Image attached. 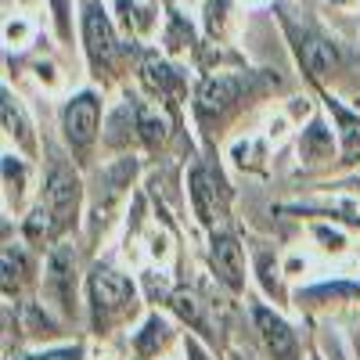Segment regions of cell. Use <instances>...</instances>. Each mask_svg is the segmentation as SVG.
<instances>
[{"mask_svg":"<svg viewBox=\"0 0 360 360\" xmlns=\"http://www.w3.org/2000/svg\"><path fill=\"white\" fill-rule=\"evenodd\" d=\"M86 314L94 335H112L115 328L134 324V317L141 314L137 281L108 263H94L86 274Z\"/></svg>","mask_w":360,"mask_h":360,"instance_id":"obj_1","label":"cell"},{"mask_svg":"<svg viewBox=\"0 0 360 360\" xmlns=\"http://www.w3.org/2000/svg\"><path fill=\"white\" fill-rule=\"evenodd\" d=\"M249 83H252V76H242V72H234V76L231 72H209L195 86V119H198V130L205 134L209 144L217 141L220 127L245 101Z\"/></svg>","mask_w":360,"mask_h":360,"instance_id":"obj_2","label":"cell"},{"mask_svg":"<svg viewBox=\"0 0 360 360\" xmlns=\"http://www.w3.org/2000/svg\"><path fill=\"white\" fill-rule=\"evenodd\" d=\"M37 205H44L47 213H51V220L58 224L62 238H65L69 231H76V224H79V217H83V180H79V166H72L69 159H47Z\"/></svg>","mask_w":360,"mask_h":360,"instance_id":"obj_3","label":"cell"},{"mask_svg":"<svg viewBox=\"0 0 360 360\" xmlns=\"http://www.w3.org/2000/svg\"><path fill=\"white\" fill-rule=\"evenodd\" d=\"M105 127H101V98L94 90H79L76 98L65 101L62 108V141L72 152V162L79 169H86L94 162L98 141H101Z\"/></svg>","mask_w":360,"mask_h":360,"instance_id":"obj_4","label":"cell"},{"mask_svg":"<svg viewBox=\"0 0 360 360\" xmlns=\"http://www.w3.org/2000/svg\"><path fill=\"white\" fill-rule=\"evenodd\" d=\"M188 202H191V213L198 217V227L205 234L220 231L224 217H227V202H231V188L227 180L205 162H195L188 169Z\"/></svg>","mask_w":360,"mask_h":360,"instance_id":"obj_5","label":"cell"},{"mask_svg":"<svg viewBox=\"0 0 360 360\" xmlns=\"http://www.w3.org/2000/svg\"><path fill=\"white\" fill-rule=\"evenodd\" d=\"M44 303L58 317H76V249L69 242H58L44 256Z\"/></svg>","mask_w":360,"mask_h":360,"instance_id":"obj_6","label":"cell"},{"mask_svg":"<svg viewBox=\"0 0 360 360\" xmlns=\"http://www.w3.org/2000/svg\"><path fill=\"white\" fill-rule=\"evenodd\" d=\"M249 321L252 332L263 346V353L270 360H303V342H299V332L266 303H249Z\"/></svg>","mask_w":360,"mask_h":360,"instance_id":"obj_7","label":"cell"},{"mask_svg":"<svg viewBox=\"0 0 360 360\" xmlns=\"http://www.w3.org/2000/svg\"><path fill=\"white\" fill-rule=\"evenodd\" d=\"M209 270L224 292L242 295L249 285V263H245V249L238 242L234 231H213L209 234Z\"/></svg>","mask_w":360,"mask_h":360,"instance_id":"obj_8","label":"cell"},{"mask_svg":"<svg viewBox=\"0 0 360 360\" xmlns=\"http://www.w3.org/2000/svg\"><path fill=\"white\" fill-rule=\"evenodd\" d=\"M83 47H86V58H90V69L98 76L112 72L115 54H119V40H115V29H112V22H108V15L98 0H86L83 4Z\"/></svg>","mask_w":360,"mask_h":360,"instance_id":"obj_9","label":"cell"},{"mask_svg":"<svg viewBox=\"0 0 360 360\" xmlns=\"http://www.w3.org/2000/svg\"><path fill=\"white\" fill-rule=\"evenodd\" d=\"M324 98V108L328 115H332V123H335V137H339V162L335 169L339 173H356L360 169V112L346 108L339 98L332 94H321Z\"/></svg>","mask_w":360,"mask_h":360,"instance_id":"obj_10","label":"cell"},{"mask_svg":"<svg viewBox=\"0 0 360 360\" xmlns=\"http://www.w3.org/2000/svg\"><path fill=\"white\" fill-rule=\"evenodd\" d=\"M173 342H176V324L166 314H159V310L144 314V321L130 332V353H134V360H159Z\"/></svg>","mask_w":360,"mask_h":360,"instance_id":"obj_11","label":"cell"},{"mask_svg":"<svg viewBox=\"0 0 360 360\" xmlns=\"http://www.w3.org/2000/svg\"><path fill=\"white\" fill-rule=\"evenodd\" d=\"M295 58H299V65L307 69L310 79H328V76H335L339 65H342L339 47L328 37H321V33H310V29H303V37L295 33Z\"/></svg>","mask_w":360,"mask_h":360,"instance_id":"obj_12","label":"cell"},{"mask_svg":"<svg viewBox=\"0 0 360 360\" xmlns=\"http://www.w3.org/2000/svg\"><path fill=\"white\" fill-rule=\"evenodd\" d=\"M0 263H4V295L8 299L15 295V303H18L22 292L37 285V259L25 242H4Z\"/></svg>","mask_w":360,"mask_h":360,"instance_id":"obj_13","label":"cell"},{"mask_svg":"<svg viewBox=\"0 0 360 360\" xmlns=\"http://www.w3.org/2000/svg\"><path fill=\"white\" fill-rule=\"evenodd\" d=\"M141 83L148 86V94H155L162 105H176L180 98H184V72L173 69L169 62H162V58L148 54L144 65H141Z\"/></svg>","mask_w":360,"mask_h":360,"instance_id":"obj_14","label":"cell"},{"mask_svg":"<svg viewBox=\"0 0 360 360\" xmlns=\"http://www.w3.org/2000/svg\"><path fill=\"white\" fill-rule=\"evenodd\" d=\"M166 307H169L180 321H184L198 339H209V342H213L217 332H213V321H209V307H213V303H205L198 292H191V288L180 285V288H173V292L166 295Z\"/></svg>","mask_w":360,"mask_h":360,"instance_id":"obj_15","label":"cell"},{"mask_svg":"<svg viewBox=\"0 0 360 360\" xmlns=\"http://www.w3.org/2000/svg\"><path fill=\"white\" fill-rule=\"evenodd\" d=\"M299 159L307 169H324L335 159V137L321 119H310V127L299 134Z\"/></svg>","mask_w":360,"mask_h":360,"instance_id":"obj_16","label":"cell"},{"mask_svg":"<svg viewBox=\"0 0 360 360\" xmlns=\"http://www.w3.org/2000/svg\"><path fill=\"white\" fill-rule=\"evenodd\" d=\"M108 152H127L130 141H141V105H119L108 123H105V134H101Z\"/></svg>","mask_w":360,"mask_h":360,"instance_id":"obj_17","label":"cell"},{"mask_svg":"<svg viewBox=\"0 0 360 360\" xmlns=\"http://www.w3.org/2000/svg\"><path fill=\"white\" fill-rule=\"evenodd\" d=\"M4 137L8 141H15V148L18 152H25L29 159H37V134H33V123L25 119V112H22V105L11 98V90H4Z\"/></svg>","mask_w":360,"mask_h":360,"instance_id":"obj_18","label":"cell"},{"mask_svg":"<svg viewBox=\"0 0 360 360\" xmlns=\"http://www.w3.org/2000/svg\"><path fill=\"white\" fill-rule=\"evenodd\" d=\"M25 195H29V159L4 152V209L8 213H15V217L22 213Z\"/></svg>","mask_w":360,"mask_h":360,"instance_id":"obj_19","label":"cell"},{"mask_svg":"<svg viewBox=\"0 0 360 360\" xmlns=\"http://www.w3.org/2000/svg\"><path fill=\"white\" fill-rule=\"evenodd\" d=\"M256 274H259V285H263V295L274 299V307H288L285 303V285H281V266H278V256L270 252H259L256 256Z\"/></svg>","mask_w":360,"mask_h":360,"instance_id":"obj_20","label":"cell"},{"mask_svg":"<svg viewBox=\"0 0 360 360\" xmlns=\"http://www.w3.org/2000/svg\"><path fill=\"white\" fill-rule=\"evenodd\" d=\"M169 137V119L159 112V108H148L141 105V144L148 152H159Z\"/></svg>","mask_w":360,"mask_h":360,"instance_id":"obj_21","label":"cell"},{"mask_svg":"<svg viewBox=\"0 0 360 360\" xmlns=\"http://www.w3.org/2000/svg\"><path fill=\"white\" fill-rule=\"evenodd\" d=\"M166 51L169 54H184L195 47V33H191V25L184 15H169V25H166V37H162Z\"/></svg>","mask_w":360,"mask_h":360,"instance_id":"obj_22","label":"cell"},{"mask_svg":"<svg viewBox=\"0 0 360 360\" xmlns=\"http://www.w3.org/2000/svg\"><path fill=\"white\" fill-rule=\"evenodd\" d=\"M227 11H231V0H205V8H202V15H205V29H209V37H224L227 33Z\"/></svg>","mask_w":360,"mask_h":360,"instance_id":"obj_23","label":"cell"},{"mask_svg":"<svg viewBox=\"0 0 360 360\" xmlns=\"http://www.w3.org/2000/svg\"><path fill=\"white\" fill-rule=\"evenodd\" d=\"M22 360H83V346L72 342V346H54V349H40V353H29Z\"/></svg>","mask_w":360,"mask_h":360,"instance_id":"obj_24","label":"cell"},{"mask_svg":"<svg viewBox=\"0 0 360 360\" xmlns=\"http://www.w3.org/2000/svg\"><path fill=\"white\" fill-rule=\"evenodd\" d=\"M314 238H317V242H321V249L324 252H342L346 249V234L342 231H335V227H314Z\"/></svg>","mask_w":360,"mask_h":360,"instance_id":"obj_25","label":"cell"},{"mask_svg":"<svg viewBox=\"0 0 360 360\" xmlns=\"http://www.w3.org/2000/svg\"><path fill=\"white\" fill-rule=\"evenodd\" d=\"M51 8H54V25H58V37L62 40H69L72 37V4L69 0H51Z\"/></svg>","mask_w":360,"mask_h":360,"instance_id":"obj_26","label":"cell"},{"mask_svg":"<svg viewBox=\"0 0 360 360\" xmlns=\"http://www.w3.org/2000/svg\"><path fill=\"white\" fill-rule=\"evenodd\" d=\"M184 353H188V360H213V353L205 349V342L198 335H184Z\"/></svg>","mask_w":360,"mask_h":360,"instance_id":"obj_27","label":"cell"},{"mask_svg":"<svg viewBox=\"0 0 360 360\" xmlns=\"http://www.w3.org/2000/svg\"><path fill=\"white\" fill-rule=\"evenodd\" d=\"M342 188H349V191H356V195H360V169H356V173H349V176L342 180Z\"/></svg>","mask_w":360,"mask_h":360,"instance_id":"obj_28","label":"cell"},{"mask_svg":"<svg viewBox=\"0 0 360 360\" xmlns=\"http://www.w3.org/2000/svg\"><path fill=\"white\" fill-rule=\"evenodd\" d=\"M231 360H249V356H242V353H231Z\"/></svg>","mask_w":360,"mask_h":360,"instance_id":"obj_29","label":"cell"}]
</instances>
